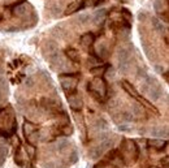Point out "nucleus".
Masks as SVG:
<instances>
[{"label":"nucleus","mask_w":169,"mask_h":168,"mask_svg":"<svg viewBox=\"0 0 169 168\" xmlns=\"http://www.w3.org/2000/svg\"><path fill=\"white\" fill-rule=\"evenodd\" d=\"M91 21V16L90 14H79L78 17V22L82 24V25H86L87 22H90Z\"/></svg>","instance_id":"obj_18"},{"label":"nucleus","mask_w":169,"mask_h":168,"mask_svg":"<svg viewBox=\"0 0 169 168\" xmlns=\"http://www.w3.org/2000/svg\"><path fill=\"white\" fill-rule=\"evenodd\" d=\"M98 2H99V3H101V2H104V0H98Z\"/></svg>","instance_id":"obj_23"},{"label":"nucleus","mask_w":169,"mask_h":168,"mask_svg":"<svg viewBox=\"0 0 169 168\" xmlns=\"http://www.w3.org/2000/svg\"><path fill=\"white\" fill-rule=\"evenodd\" d=\"M35 132H38V127L31 121H25V124H24V134H25V137L26 138L30 137Z\"/></svg>","instance_id":"obj_10"},{"label":"nucleus","mask_w":169,"mask_h":168,"mask_svg":"<svg viewBox=\"0 0 169 168\" xmlns=\"http://www.w3.org/2000/svg\"><path fill=\"white\" fill-rule=\"evenodd\" d=\"M108 68H109V65H96V67H92L90 72L95 77H103V74L108 70Z\"/></svg>","instance_id":"obj_13"},{"label":"nucleus","mask_w":169,"mask_h":168,"mask_svg":"<svg viewBox=\"0 0 169 168\" xmlns=\"http://www.w3.org/2000/svg\"><path fill=\"white\" fill-rule=\"evenodd\" d=\"M87 90L99 102H104V99L108 95V86L103 77H95L94 79H91L87 85Z\"/></svg>","instance_id":"obj_1"},{"label":"nucleus","mask_w":169,"mask_h":168,"mask_svg":"<svg viewBox=\"0 0 169 168\" xmlns=\"http://www.w3.org/2000/svg\"><path fill=\"white\" fill-rule=\"evenodd\" d=\"M148 146L152 149H155L157 151H161L163 149L167 147V141H163V140H148Z\"/></svg>","instance_id":"obj_11"},{"label":"nucleus","mask_w":169,"mask_h":168,"mask_svg":"<svg viewBox=\"0 0 169 168\" xmlns=\"http://www.w3.org/2000/svg\"><path fill=\"white\" fill-rule=\"evenodd\" d=\"M65 56H67L68 59L70 61H73V63H79L81 61V55H79V52L76 48H72V47L67 48L65 50Z\"/></svg>","instance_id":"obj_9"},{"label":"nucleus","mask_w":169,"mask_h":168,"mask_svg":"<svg viewBox=\"0 0 169 168\" xmlns=\"http://www.w3.org/2000/svg\"><path fill=\"white\" fill-rule=\"evenodd\" d=\"M94 54L96 55L99 59H104V57H107V55H108V50H107V47L104 45H100V46L96 47Z\"/></svg>","instance_id":"obj_15"},{"label":"nucleus","mask_w":169,"mask_h":168,"mask_svg":"<svg viewBox=\"0 0 169 168\" xmlns=\"http://www.w3.org/2000/svg\"><path fill=\"white\" fill-rule=\"evenodd\" d=\"M60 78V84L63 90L67 93V95L70 93L77 91V85H78V78H79V73H63L59 76Z\"/></svg>","instance_id":"obj_3"},{"label":"nucleus","mask_w":169,"mask_h":168,"mask_svg":"<svg viewBox=\"0 0 169 168\" xmlns=\"http://www.w3.org/2000/svg\"><path fill=\"white\" fill-rule=\"evenodd\" d=\"M120 156L122 158L124 163H134L138 159L139 151H138V146L134 141L131 140H124L121 147H120Z\"/></svg>","instance_id":"obj_2"},{"label":"nucleus","mask_w":169,"mask_h":168,"mask_svg":"<svg viewBox=\"0 0 169 168\" xmlns=\"http://www.w3.org/2000/svg\"><path fill=\"white\" fill-rule=\"evenodd\" d=\"M121 85H122V89H124L125 91H126L130 97H133V98H134V99H137V100H138L139 98H141V95H139V93L135 90V87H134L133 85H131V84H129L128 81H122V82H121Z\"/></svg>","instance_id":"obj_7"},{"label":"nucleus","mask_w":169,"mask_h":168,"mask_svg":"<svg viewBox=\"0 0 169 168\" xmlns=\"http://www.w3.org/2000/svg\"><path fill=\"white\" fill-rule=\"evenodd\" d=\"M148 168H157V167H148Z\"/></svg>","instance_id":"obj_24"},{"label":"nucleus","mask_w":169,"mask_h":168,"mask_svg":"<svg viewBox=\"0 0 169 168\" xmlns=\"http://www.w3.org/2000/svg\"><path fill=\"white\" fill-rule=\"evenodd\" d=\"M94 42H95L94 33H85L82 36H81V39H79L81 46L85 47V48H90L94 45Z\"/></svg>","instance_id":"obj_6"},{"label":"nucleus","mask_w":169,"mask_h":168,"mask_svg":"<svg viewBox=\"0 0 169 168\" xmlns=\"http://www.w3.org/2000/svg\"><path fill=\"white\" fill-rule=\"evenodd\" d=\"M119 63H120V69L126 70L130 65V51L128 48H121L119 52Z\"/></svg>","instance_id":"obj_5"},{"label":"nucleus","mask_w":169,"mask_h":168,"mask_svg":"<svg viewBox=\"0 0 169 168\" xmlns=\"http://www.w3.org/2000/svg\"><path fill=\"white\" fill-rule=\"evenodd\" d=\"M106 16H107V9H100V11H96V12L92 14L91 20L94 21V24L99 25V24H101L103 21H104Z\"/></svg>","instance_id":"obj_12"},{"label":"nucleus","mask_w":169,"mask_h":168,"mask_svg":"<svg viewBox=\"0 0 169 168\" xmlns=\"http://www.w3.org/2000/svg\"><path fill=\"white\" fill-rule=\"evenodd\" d=\"M69 146V143L65 141V140H61V141H59V143H57V149L60 150V151H64L65 149H67Z\"/></svg>","instance_id":"obj_21"},{"label":"nucleus","mask_w":169,"mask_h":168,"mask_svg":"<svg viewBox=\"0 0 169 168\" xmlns=\"http://www.w3.org/2000/svg\"><path fill=\"white\" fill-rule=\"evenodd\" d=\"M152 25H153V27H155L156 30H159L160 33H163V31L165 30L164 26H163V24H161L157 18H152Z\"/></svg>","instance_id":"obj_20"},{"label":"nucleus","mask_w":169,"mask_h":168,"mask_svg":"<svg viewBox=\"0 0 169 168\" xmlns=\"http://www.w3.org/2000/svg\"><path fill=\"white\" fill-rule=\"evenodd\" d=\"M67 97H68L69 107L73 109V111H81V109H82V107H83V100H82V97H81L77 91L68 94Z\"/></svg>","instance_id":"obj_4"},{"label":"nucleus","mask_w":169,"mask_h":168,"mask_svg":"<svg viewBox=\"0 0 169 168\" xmlns=\"http://www.w3.org/2000/svg\"><path fill=\"white\" fill-rule=\"evenodd\" d=\"M81 9V4L78 3V2H73V3H70L68 7H67V9H65V14L67 16H69V14H73V13H76L77 11H79Z\"/></svg>","instance_id":"obj_14"},{"label":"nucleus","mask_w":169,"mask_h":168,"mask_svg":"<svg viewBox=\"0 0 169 168\" xmlns=\"http://www.w3.org/2000/svg\"><path fill=\"white\" fill-rule=\"evenodd\" d=\"M27 4L26 2H21V3H14L13 8H12V13L14 16H22V14L26 13V8H27Z\"/></svg>","instance_id":"obj_8"},{"label":"nucleus","mask_w":169,"mask_h":168,"mask_svg":"<svg viewBox=\"0 0 169 168\" xmlns=\"http://www.w3.org/2000/svg\"><path fill=\"white\" fill-rule=\"evenodd\" d=\"M16 162L18 166H24V151L20 147L18 152H16Z\"/></svg>","instance_id":"obj_19"},{"label":"nucleus","mask_w":169,"mask_h":168,"mask_svg":"<svg viewBox=\"0 0 169 168\" xmlns=\"http://www.w3.org/2000/svg\"><path fill=\"white\" fill-rule=\"evenodd\" d=\"M72 132H73V128H72L70 125H65V127L63 128V133H64L65 136H70Z\"/></svg>","instance_id":"obj_22"},{"label":"nucleus","mask_w":169,"mask_h":168,"mask_svg":"<svg viewBox=\"0 0 169 168\" xmlns=\"http://www.w3.org/2000/svg\"><path fill=\"white\" fill-rule=\"evenodd\" d=\"M121 13H122V18H124V21H125V24H126V26L129 27L130 24H131V20H133V17H131V13H130L128 9H122Z\"/></svg>","instance_id":"obj_16"},{"label":"nucleus","mask_w":169,"mask_h":168,"mask_svg":"<svg viewBox=\"0 0 169 168\" xmlns=\"http://www.w3.org/2000/svg\"><path fill=\"white\" fill-rule=\"evenodd\" d=\"M79 4H81V9H83V8H87V7L96 5V4H99V2L98 0H82Z\"/></svg>","instance_id":"obj_17"}]
</instances>
